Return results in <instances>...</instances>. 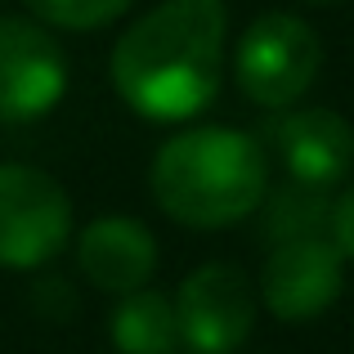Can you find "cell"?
Segmentation results:
<instances>
[{"instance_id": "obj_1", "label": "cell", "mask_w": 354, "mask_h": 354, "mask_svg": "<svg viewBox=\"0 0 354 354\" xmlns=\"http://www.w3.org/2000/svg\"><path fill=\"white\" fill-rule=\"evenodd\" d=\"M229 5L225 0H162L113 45V90L144 121H193L225 81Z\"/></svg>"}, {"instance_id": "obj_2", "label": "cell", "mask_w": 354, "mask_h": 354, "mask_svg": "<svg viewBox=\"0 0 354 354\" xmlns=\"http://www.w3.org/2000/svg\"><path fill=\"white\" fill-rule=\"evenodd\" d=\"M148 189L162 216L184 229H229L260 211L269 193V153L234 126H193L153 153Z\"/></svg>"}, {"instance_id": "obj_3", "label": "cell", "mask_w": 354, "mask_h": 354, "mask_svg": "<svg viewBox=\"0 0 354 354\" xmlns=\"http://www.w3.org/2000/svg\"><path fill=\"white\" fill-rule=\"evenodd\" d=\"M323 72V41L301 14L265 9L234 45V81L256 108H292Z\"/></svg>"}, {"instance_id": "obj_4", "label": "cell", "mask_w": 354, "mask_h": 354, "mask_svg": "<svg viewBox=\"0 0 354 354\" xmlns=\"http://www.w3.org/2000/svg\"><path fill=\"white\" fill-rule=\"evenodd\" d=\"M72 242V198L50 171L0 162V269H41Z\"/></svg>"}, {"instance_id": "obj_5", "label": "cell", "mask_w": 354, "mask_h": 354, "mask_svg": "<svg viewBox=\"0 0 354 354\" xmlns=\"http://www.w3.org/2000/svg\"><path fill=\"white\" fill-rule=\"evenodd\" d=\"M256 287L234 260L198 265L175 292L180 346L193 354H238L256 332Z\"/></svg>"}, {"instance_id": "obj_6", "label": "cell", "mask_w": 354, "mask_h": 354, "mask_svg": "<svg viewBox=\"0 0 354 354\" xmlns=\"http://www.w3.org/2000/svg\"><path fill=\"white\" fill-rule=\"evenodd\" d=\"M346 292V251L332 234H301L269 242L260 269V305L278 323H310Z\"/></svg>"}, {"instance_id": "obj_7", "label": "cell", "mask_w": 354, "mask_h": 354, "mask_svg": "<svg viewBox=\"0 0 354 354\" xmlns=\"http://www.w3.org/2000/svg\"><path fill=\"white\" fill-rule=\"evenodd\" d=\"M68 95V54L36 18H0V126L50 117Z\"/></svg>"}, {"instance_id": "obj_8", "label": "cell", "mask_w": 354, "mask_h": 354, "mask_svg": "<svg viewBox=\"0 0 354 354\" xmlns=\"http://www.w3.org/2000/svg\"><path fill=\"white\" fill-rule=\"evenodd\" d=\"M269 148L287 180L314 189H341L354 171V126L332 108H292L269 121Z\"/></svg>"}, {"instance_id": "obj_9", "label": "cell", "mask_w": 354, "mask_h": 354, "mask_svg": "<svg viewBox=\"0 0 354 354\" xmlns=\"http://www.w3.org/2000/svg\"><path fill=\"white\" fill-rule=\"evenodd\" d=\"M77 269L108 296L139 292L157 274V238L135 216H99L77 234Z\"/></svg>"}, {"instance_id": "obj_10", "label": "cell", "mask_w": 354, "mask_h": 354, "mask_svg": "<svg viewBox=\"0 0 354 354\" xmlns=\"http://www.w3.org/2000/svg\"><path fill=\"white\" fill-rule=\"evenodd\" d=\"M108 337H113L117 354H175V346H180L175 301L153 287L126 292L108 319Z\"/></svg>"}, {"instance_id": "obj_11", "label": "cell", "mask_w": 354, "mask_h": 354, "mask_svg": "<svg viewBox=\"0 0 354 354\" xmlns=\"http://www.w3.org/2000/svg\"><path fill=\"white\" fill-rule=\"evenodd\" d=\"M332 189H314V184L287 180L283 189H269L260 202V229L265 242L301 238V234H332Z\"/></svg>"}, {"instance_id": "obj_12", "label": "cell", "mask_w": 354, "mask_h": 354, "mask_svg": "<svg viewBox=\"0 0 354 354\" xmlns=\"http://www.w3.org/2000/svg\"><path fill=\"white\" fill-rule=\"evenodd\" d=\"M23 5L45 27H59V32H99V27L117 23L135 0H23Z\"/></svg>"}, {"instance_id": "obj_13", "label": "cell", "mask_w": 354, "mask_h": 354, "mask_svg": "<svg viewBox=\"0 0 354 354\" xmlns=\"http://www.w3.org/2000/svg\"><path fill=\"white\" fill-rule=\"evenodd\" d=\"M332 238L346 251V260H354V180L332 198Z\"/></svg>"}, {"instance_id": "obj_14", "label": "cell", "mask_w": 354, "mask_h": 354, "mask_svg": "<svg viewBox=\"0 0 354 354\" xmlns=\"http://www.w3.org/2000/svg\"><path fill=\"white\" fill-rule=\"evenodd\" d=\"M314 5H337V0H314Z\"/></svg>"}]
</instances>
